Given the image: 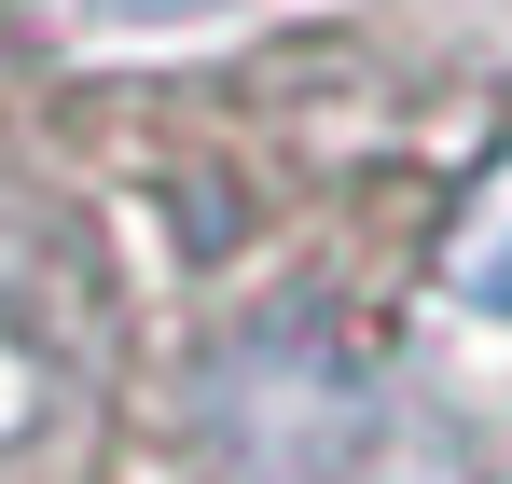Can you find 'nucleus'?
I'll list each match as a JSON object with an SVG mask.
<instances>
[]
</instances>
